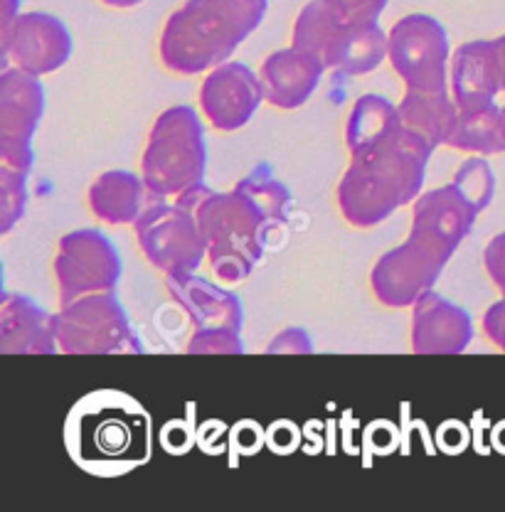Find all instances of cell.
<instances>
[{"label": "cell", "mask_w": 505, "mask_h": 512, "mask_svg": "<svg viewBox=\"0 0 505 512\" xmlns=\"http://www.w3.org/2000/svg\"><path fill=\"white\" fill-rule=\"evenodd\" d=\"M166 288L188 313L195 330H237L242 333V303L235 293L210 284L200 276H166Z\"/></svg>", "instance_id": "ac0fdd59"}, {"label": "cell", "mask_w": 505, "mask_h": 512, "mask_svg": "<svg viewBox=\"0 0 505 512\" xmlns=\"http://www.w3.org/2000/svg\"><path fill=\"white\" fill-rule=\"evenodd\" d=\"M402 131L404 124L395 104L377 94L360 96L345 124V143H348L350 158L397 141Z\"/></svg>", "instance_id": "ffe728a7"}, {"label": "cell", "mask_w": 505, "mask_h": 512, "mask_svg": "<svg viewBox=\"0 0 505 512\" xmlns=\"http://www.w3.org/2000/svg\"><path fill=\"white\" fill-rule=\"evenodd\" d=\"M146 183L129 170H109L99 175L89 188V207L99 220L109 224H129L146 210Z\"/></svg>", "instance_id": "7402d4cb"}, {"label": "cell", "mask_w": 505, "mask_h": 512, "mask_svg": "<svg viewBox=\"0 0 505 512\" xmlns=\"http://www.w3.org/2000/svg\"><path fill=\"white\" fill-rule=\"evenodd\" d=\"M264 101L262 79L242 62H222L207 72L200 87L202 116L217 131L247 126Z\"/></svg>", "instance_id": "4fadbf2b"}, {"label": "cell", "mask_w": 505, "mask_h": 512, "mask_svg": "<svg viewBox=\"0 0 505 512\" xmlns=\"http://www.w3.org/2000/svg\"><path fill=\"white\" fill-rule=\"evenodd\" d=\"M291 45L316 57L333 72L368 74L387 60V35L377 23L343 18L328 0H311L294 23Z\"/></svg>", "instance_id": "8992f818"}, {"label": "cell", "mask_w": 505, "mask_h": 512, "mask_svg": "<svg viewBox=\"0 0 505 512\" xmlns=\"http://www.w3.org/2000/svg\"><path fill=\"white\" fill-rule=\"evenodd\" d=\"M454 185L466 200L471 202L473 210L483 212L493 200V190H496V178H493L491 165L483 158H469L459 165L454 175Z\"/></svg>", "instance_id": "d4e9b609"}, {"label": "cell", "mask_w": 505, "mask_h": 512, "mask_svg": "<svg viewBox=\"0 0 505 512\" xmlns=\"http://www.w3.org/2000/svg\"><path fill=\"white\" fill-rule=\"evenodd\" d=\"M488 60H491V72L496 79L498 92H505V35L488 40Z\"/></svg>", "instance_id": "1f68e13d"}, {"label": "cell", "mask_w": 505, "mask_h": 512, "mask_svg": "<svg viewBox=\"0 0 505 512\" xmlns=\"http://www.w3.org/2000/svg\"><path fill=\"white\" fill-rule=\"evenodd\" d=\"M323 72L326 67L316 57L294 45L271 52L259 69L264 101L276 109H299L318 89Z\"/></svg>", "instance_id": "2e32d148"}, {"label": "cell", "mask_w": 505, "mask_h": 512, "mask_svg": "<svg viewBox=\"0 0 505 512\" xmlns=\"http://www.w3.org/2000/svg\"><path fill=\"white\" fill-rule=\"evenodd\" d=\"M387 60L407 89H419V92L449 89V35L432 15L412 13L397 20L387 35Z\"/></svg>", "instance_id": "30bf717a"}, {"label": "cell", "mask_w": 505, "mask_h": 512, "mask_svg": "<svg viewBox=\"0 0 505 512\" xmlns=\"http://www.w3.org/2000/svg\"><path fill=\"white\" fill-rule=\"evenodd\" d=\"M188 352L190 355H242L244 345L237 330H195Z\"/></svg>", "instance_id": "4316f807"}, {"label": "cell", "mask_w": 505, "mask_h": 512, "mask_svg": "<svg viewBox=\"0 0 505 512\" xmlns=\"http://www.w3.org/2000/svg\"><path fill=\"white\" fill-rule=\"evenodd\" d=\"M65 444L82 471L101 478L124 476L151 456V419L126 392L99 389L72 407Z\"/></svg>", "instance_id": "7a4b0ae2"}, {"label": "cell", "mask_w": 505, "mask_h": 512, "mask_svg": "<svg viewBox=\"0 0 505 512\" xmlns=\"http://www.w3.org/2000/svg\"><path fill=\"white\" fill-rule=\"evenodd\" d=\"M269 0H188L161 32V60L170 72L202 74L227 62L262 25Z\"/></svg>", "instance_id": "277c9868"}, {"label": "cell", "mask_w": 505, "mask_h": 512, "mask_svg": "<svg viewBox=\"0 0 505 512\" xmlns=\"http://www.w3.org/2000/svg\"><path fill=\"white\" fill-rule=\"evenodd\" d=\"M237 190H242L244 195L252 197L259 207L264 210V215L269 217V222L274 227H281L286 222V215H289V202H291V192L286 190L284 183L269 175L267 170L259 168L257 173L247 175L235 185Z\"/></svg>", "instance_id": "cb8c5ba5"}, {"label": "cell", "mask_w": 505, "mask_h": 512, "mask_svg": "<svg viewBox=\"0 0 505 512\" xmlns=\"http://www.w3.org/2000/svg\"><path fill=\"white\" fill-rule=\"evenodd\" d=\"M45 109V92L35 74L5 67L0 77V163L28 173L33 168V136Z\"/></svg>", "instance_id": "7c38bea8"}, {"label": "cell", "mask_w": 505, "mask_h": 512, "mask_svg": "<svg viewBox=\"0 0 505 512\" xmlns=\"http://www.w3.org/2000/svg\"><path fill=\"white\" fill-rule=\"evenodd\" d=\"M60 301L114 291L121 279V259L114 244L99 229H77L62 237L55 256Z\"/></svg>", "instance_id": "8fae6325"}, {"label": "cell", "mask_w": 505, "mask_h": 512, "mask_svg": "<svg viewBox=\"0 0 505 512\" xmlns=\"http://www.w3.org/2000/svg\"><path fill=\"white\" fill-rule=\"evenodd\" d=\"M0 5H3V30H0V35L3 32L10 30V25L15 23V18H18V5L20 0H0Z\"/></svg>", "instance_id": "d6a6232c"}, {"label": "cell", "mask_w": 505, "mask_h": 512, "mask_svg": "<svg viewBox=\"0 0 505 512\" xmlns=\"http://www.w3.org/2000/svg\"><path fill=\"white\" fill-rule=\"evenodd\" d=\"M60 350L55 316L28 296L5 293L0 303V352L5 355H52Z\"/></svg>", "instance_id": "e0dca14e"}, {"label": "cell", "mask_w": 505, "mask_h": 512, "mask_svg": "<svg viewBox=\"0 0 505 512\" xmlns=\"http://www.w3.org/2000/svg\"><path fill=\"white\" fill-rule=\"evenodd\" d=\"M3 69L10 62L23 72L50 74L67 64L72 55V35L62 20L50 13H23L3 32Z\"/></svg>", "instance_id": "5bb4252c"}, {"label": "cell", "mask_w": 505, "mask_h": 512, "mask_svg": "<svg viewBox=\"0 0 505 512\" xmlns=\"http://www.w3.org/2000/svg\"><path fill=\"white\" fill-rule=\"evenodd\" d=\"M404 128L417 133L419 138L432 148L446 146L459 121V106H456L451 89L446 92H419L407 89L402 101L397 104Z\"/></svg>", "instance_id": "44dd1931"}, {"label": "cell", "mask_w": 505, "mask_h": 512, "mask_svg": "<svg viewBox=\"0 0 505 512\" xmlns=\"http://www.w3.org/2000/svg\"><path fill=\"white\" fill-rule=\"evenodd\" d=\"M503 126H505V106H503Z\"/></svg>", "instance_id": "e575fe53"}, {"label": "cell", "mask_w": 505, "mask_h": 512, "mask_svg": "<svg viewBox=\"0 0 505 512\" xmlns=\"http://www.w3.org/2000/svg\"><path fill=\"white\" fill-rule=\"evenodd\" d=\"M432 153L434 148L424 138L404 128L397 141L353 156L336 192L340 215L360 229L385 222L422 195Z\"/></svg>", "instance_id": "3957f363"}, {"label": "cell", "mask_w": 505, "mask_h": 512, "mask_svg": "<svg viewBox=\"0 0 505 512\" xmlns=\"http://www.w3.org/2000/svg\"><path fill=\"white\" fill-rule=\"evenodd\" d=\"M313 350L311 338L303 328H286L269 343V355H308Z\"/></svg>", "instance_id": "f1b7e54d"}, {"label": "cell", "mask_w": 505, "mask_h": 512, "mask_svg": "<svg viewBox=\"0 0 505 512\" xmlns=\"http://www.w3.org/2000/svg\"><path fill=\"white\" fill-rule=\"evenodd\" d=\"M106 5H114V8H134L141 0H104Z\"/></svg>", "instance_id": "836d02e7"}, {"label": "cell", "mask_w": 505, "mask_h": 512, "mask_svg": "<svg viewBox=\"0 0 505 512\" xmlns=\"http://www.w3.org/2000/svg\"><path fill=\"white\" fill-rule=\"evenodd\" d=\"M476 217L478 212L454 183L419 195L407 242L390 249L372 269L370 284L377 301L387 308H409L432 291Z\"/></svg>", "instance_id": "6da1fadb"}, {"label": "cell", "mask_w": 505, "mask_h": 512, "mask_svg": "<svg viewBox=\"0 0 505 512\" xmlns=\"http://www.w3.org/2000/svg\"><path fill=\"white\" fill-rule=\"evenodd\" d=\"M328 5L355 23H377L382 10L387 8V0H328Z\"/></svg>", "instance_id": "83f0119b"}, {"label": "cell", "mask_w": 505, "mask_h": 512, "mask_svg": "<svg viewBox=\"0 0 505 512\" xmlns=\"http://www.w3.org/2000/svg\"><path fill=\"white\" fill-rule=\"evenodd\" d=\"M55 333L65 355H136L143 350L114 291L87 293L62 303Z\"/></svg>", "instance_id": "9c48e42d"}, {"label": "cell", "mask_w": 505, "mask_h": 512, "mask_svg": "<svg viewBox=\"0 0 505 512\" xmlns=\"http://www.w3.org/2000/svg\"><path fill=\"white\" fill-rule=\"evenodd\" d=\"M483 264H486L488 276L505 298V232L488 242L486 252H483Z\"/></svg>", "instance_id": "f546056e"}, {"label": "cell", "mask_w": 505, "mask_h": 512, "mask_svg": "<svg viewBox=\"0 0 505 512\" xmlns=\"http://www.w3.org/2000/svg\"><path fill=\"white\" fill-rule=\"evenodd\" d=\"M473 340L469 313L427 291L412 306V350L417 355H459Z\"/></svg>", "instance_id": "9a60e30c"}, {"label": "cell", "mask_w": 505, "mask_h": 512, "mask_svg": "<svg viewBox=\"0 0 505 512\" xmlns=\"http://www.w3.org/2000/svg\"><path fill=\"white\" fill-rule=\"evenodd\" d=\"M483 330H486L488 340L505 352V298L488 308L483 316Z\"/></svg>", "instance_id": "4dcf8cb0"}, {"label": "cell", "mask_w": 505, "mask_h": 512, "mask_svg": "<svg viewBox=\"0 0 505 512\" xmlns=\"http://www.w3.org/2000/svg\"><path fill=\"white\" fill-rule=\"evenodd\" d=\"M446 146L471 156H493L505 151V126L503 106L491 104L486 109L459 111L454 133Z\"/></svg>", "instance_id": "603a6c76"}, {"label": "cell", "mask_w": 505, "mask_h": 512, "mask_svg": "<svg viewBox=\"0 0 505 512\" xmlns=\"http://www.w3.org/2000/svg\"><path fill=\"white\" fill-rule=\"evenodd\" d=\"M28 202V173L0 163V232L8 234L23 220Z\"/></svg>", "instance_id": "484cf974"}, {"label": "cell", "mask_w": 505, "mask_h": 512, "mask_svg": "<svg viewBox=\"0 0 505 512\" xmlns=\"http://www.w3.org/2000/svg\"><path fill=\"white\" fill-rule=\"evenodd\" d=\"M210 192L207 185L198 183L175 195V202L158 197L156 205L146 207L134 222L141 252L166 276L195 274L207 256L198 205Z\"/></svg>", "instance_id": "52a82bcc"}, {"label": "cell", "mask_w": 505, "mask_h": 512, "mask_svg": "<svg viewBox=\"0 0 505 512\" xmlns=\"http://www.w3.org/2000/svg\"><path fill=\"white\" fill-rule=\"evenodd\" d=\"M198 220L210 269L227 284L247 279L262 259L269 229H274L262 207L237 188L210 192L198 205Z\"/></svg>", "instance_id": "5b68a950"}, {"label": "cell", "mask_w": 505, "mask_h": 512, "mask_svg": "<svg viewBox=\"0 0 505 512\" xmlns=\"http://www.w3.org/2000/svg\"><path fill=\"white\" fill-rule=\"evenodd\" d=\"M449 89L459 111H476L496 104L501 94L488 60V40H473L454 52L449 72Z\"/></svg>", "instance_id": "d6986e66"}, {"label": "cell", "mask_w": 505, "mask_h": 512, "mask_svg": "<svg viewBox=\"0 0 505 512\" xmlns=\"http://www.w3.org/2000/svg\"><path fill=\"white\" fill-rule=\"evenodd\" d=\"M207 148L193 106H170L148 133L141 178L153 197H175L202 183Z\"/></svg>", "instance_id": "ba28073f"}]
</instances>
